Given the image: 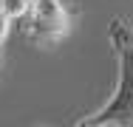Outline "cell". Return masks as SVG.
I'll return each instance as SVG.
<instances>
[{
  "mask_svg": "<svg viewBox=\"0 0 133 127\" xmlns=\"http://www.w3.org/2000/svg\"><path fill=\"white\" fill-rule=\"evenodd\" d=\"M71 28V17L62 0H31L28 14L20 20V31L37 45L59 43Z\"/></svg>",
  "mask_w": 133,
  "mask_h": 127,
  "instance_id": "cell-2",
  "label": "cell"
},
{
  "mask_svg": "<svg viewBox=\"0 0 133 127\" xmlns=\"http://www.w3.org/2000/svg\"><path fill=\"white\" fill-rule=\"evenodd\" d=\"M28 6H31V0H0V9H3L11 20H23L28 14Z\"/></svg>",
  "mask_w": 133,
  "mask_h": 127,
  "instance_id": "cell-3",
  "label": "cell"
},
{
  "mask_svg": "<svg viewBox=\"0 0 133 127\" xmlns=\"http://www.w3.org/2000/svg\"><path fill=\"white\" fill-rule=\"evenodd\" d=\"M108 37L119 59V85L105 107L79 119L82 127H133V25L125 17L108 23Z\"/></svg>",
  "mask_w": 133,
  "mask_h": 127,
  "instance_id": "cell-1",
  "label": "cell"
},
{
  "mask_svg": "<svg viewBox=\"0 0 133 127\" xmlns=\"http://www.w3.org/2000/svg\"><path fill=\"white\" fill-rule=\"evenodd\" d=\"M9 25H11V17L0 9V45H3V40H6V34H9Z\"/></svg>",
  "mask_w": 133,
  "mask_h": 127,
  "instance_id": "cell-4",
  "label": "cell"
}]
</instances>
